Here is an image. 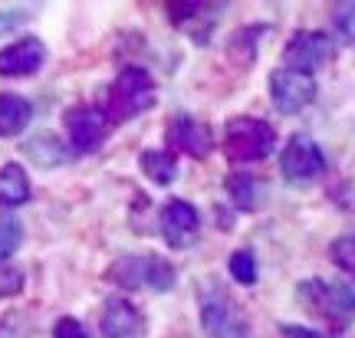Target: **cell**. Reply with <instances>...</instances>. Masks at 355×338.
I'll return each instance as SVG.
<instances>
[{
  "instance_id": "7c38bea8",
  "label": "cell",
  "mask_w": 355,
  "mask_h": 338,
  "mask_svg": "<svg viewBox=\"0 0 355 338\" xmlns=\"http://www.w3.org/2000/svg\"><path fill=\"white\" fill-rule=\"evenodd\" d=\"M46 60V46L37 37H20L0 50V75H33Z\"/></svg>"
},
{
  "instance_id": "7402d4cb",
  "label": "cell",
  "mask_w": 355,
  "mask_h": 338,
  "mask_svg": "<svg viewBox=\"0 0 355 338\" xmlns=\"http://www.w3.org/2000/svg\"><path fill=\"white\" fill-rule=\"evenodd\" d=\"M332 17H336V30H339L343 43L355 50V3H339Z\"/></svg>"
},
{
  "instance_id": "484cf974",
  "label": "cell",
  "mask_w": 355,
  "mask_h": 338,
  "mask_svg": "<svg viewBox=\"0 0 355 338\" xmlns=\"http://www.w3.org/2000/svg\"><path fill=\"white\" fill-rule=\"evenodd\" d=\"M0 338H20V326H17V319H13V315L0 319Z\"/></svg>"
},
{
  "instance_id": "ffe728a7",
  "label": "cell",
  "mask_w": 355,
  "mask_h": 338,
  "mask_svg": "<svg viewBox=\"0 0 355 338\" xmlns=\"http://www.w3.org/2000/svg\"><path fill=\"white\" fill-rule=\"evenodd\" d=\"M230 276L241 286H254L257 283V256L250 250H237L230 256Z\"/></svg>"
},
{
  "instance_id": "5bb4252c",
  "label": "cell",
  "mask_w": 355,
  "mask_h": 338,
  "mask_svg": "<svg viewBox=\"0 0 355 338\" xmlns=\"http://www.w3.org/2000/svg\"><path fill=\"white\" fill-rule=\"evenodd\" d=\"M33 118V105L30 99L17 96V92H0V138L20 135Z\"/></svg>"
},
{
  "instance_id": "e0dca14e",
  "label": "cell",
  "mask_w": 355,
  "mask_h": 338,
  "mask_svg": "<svg viewBox=\"0 0 355 338\" xmlns=\"http://www.w3.org/2000/svg\"><path fill=\"white\" fill-rule=\"evenodd\" d=\"M141 171L152 177L155 184H171L175 181V171H178V158L171 151H162V148H148L141 151Z\"/></svg>"
},
{
  "instance_id": "ba28073f",
  "label": "cell",
  "mask_w": 355,
  "mask_h": 338,
  "mask_svg": "<svg viewBox=\"0 0 355 338\" xmlns=\"http://www.w3.org/2000/svg\"><path fill=\"white\" fill-rule=\"evenodd\" d=\"M332 39L326 33H319V30H303V33H296V37L286 43V50H283V63L286 69H296V73H306L313 75L319 66H326L332 60Z\"/></svg>"
},
{
  "instance_id": "d4e9b609",
  "label": "cell",
  "mask_w": 355,
  "mask_h": 338,
  "mask_svg": "<svg viewBox=\"0 0 355 338\" xmlns=\"http://www.w3.org/2000/svg\"><path fill=\"white\" fill-rule=\"evenodd\" d=\"M20 286H24V276L17 273V269H13V273H3V276H0V292H17Z\"/></svg>"
},
{
  "instance_id": "d6986e66",
  "label": "cell",
  "mask_w": 355,
  "mask_h": 338,
  "mask_svg": "<svg viewBox=\"0 0 355 338\" xmlns=\"http://www.w3.org/2000/svg\"><path fill=\"white\" fill-rule=\"evenodd\" d=\"M20 243H24V224L13 213L0 211V263H7Z\"/></svg>"
},
{
  "instance_id": "277c9868",
  "label": "cell",
  "mask_w": 355,
  "mask_h": 338,
  "mask_svg": "<svg viewBox=\"0 0 355 338\" xmlns=\"http://www.w3.org/2000/svg\"><path fill=\"white\" fill-rule=\"evenodd\" d=\"M300 299L329 326H349L355 319V289L329 279H306L300 286Z\"/></svg>"
},
{
  "instance_id": "7a4b0ae2",
  "label": "cell",
  "mask_w": 355,
  "mask_h": 338,
  "mask_svg": "<svg viewBox=\"0 0 355 338\" xmlns=\"http://www.w3.org/2000/svg\"><path fill=\"white\" fill-rule=\"evenodd\" d=\"M201 326L211 338H254V328L241 305L214 283H207L201 292Z\"/></svg>"
},
{
  "instance_id": "44dd1931",
  "label": "cell",
  "mask_w": 355,
  "mask_h": 338,
  "mask_svg": "<svg viewBox=\"0 0 355 338\" xmlns=\"http://www.w3.org/2000/svg\"><path fill=\"white\" fill-rule=\"evenodd\" d=\"M329 256H332V263L339 266V269H345V273L355 276V237H339V240H332Z\"/></svg>"
},
{
  "instance_id": "9c48e42d",
  "label": "cell",
  "mask_w": 355,
  "mask_h": 338,
  "mask_svg": "<svg viewBox=\"0 0 355 338\" xmlns=\"http://www.w3.org/2000/svg\"><path fill=\"white\" fill-rule=\"evenodd\" d=\"M158 226H162V237L171 250H184L201 233V213L188 201H168L158 213Z\"/></svg>"
},
{
  "instance_id": "5b68a950",
  "label": "cell",
  "mask_w": 355,
  "mask_h": 338,
  "mask_svg": "<svg viewBox=\"0 0 355 338\" xmlns=\"http://www.w3.org/2000/svg\"><path fill=\"white\" fill-rule=\"evenodd\" d=\"M277 145V132L266 125L263 118H230L227 135H224V151L230 161H263L266 154Z\"/></svg>"
},
{
  "instance_id": "6da1fadb",
  "label": "cell",
  "mask_w": 355,
  "mask_h": 338,
  "mask_svg": "<svg viewBox=\"0 0 355 338\" xmlns=\"http://www.w3.org/2000/svg\"><path fill=\"white\" fill-rule=\"evenodd\" d=\"M155 102V79L152 73H145L141 66H125L119 79L109 89V102H105V115L112 122L122 118H135L139 112H145Z\"/></svg>"
},
{
  "instance_id": "2e32d148",
  "label": "cell",
  "mask_w": 355,
  "mask_h": 338,
  "mask_svg": "<svg viewBox=\"0 0 355 338\" xmlns=\"http://www.w3.org/2000/svg\"><path fill=\"white\" fill-rule=\"evenodd\" d=\"M30 177L20 164H3L0 168V204L3 207H20V204L30 201Z\"/></svg>"
},
{
  "instance_id": "30bf717a",
  "label": "cell",
  "mask_w": 355,
  "mask_h": 338,
  "mask_svg": "<svg viewBox=\"0 0 355 338\" xmlns=\"http://www.w3.org/2000/svg\"><path fill=\"white\" fill-rule=\"evenodd\" d=\"M112 128V118L102 112V109H92V105H79L73 112H66V132H69V145L76 151H92L99 148L105 135Z\"/></svg>"
},
{
  "instance_id": "ac0fdd59",
  "label": "cell",
  "mask_w": 355,
  "mask_h": 338,
  "mask_svg": "<svg viewBox=\"0 0 355 338\" xmlns=\"http://www.w3.org/2000/svg\"><path fill=\"white\" fill-rule=\"evenodd\" d=\"M227 194L241 211H257V207H260V197H263V188H260V181H257L254 175H230Z\"/></svg>"
},
{
  "instance_id": "8fae6325",
  "label": "cell",
  "mask_w": 355,
  "mask_h": 338,
  "mask_svg": "<svg viewBox=\"0 0 355 338\" xmlns=\"http://www.w3.org/2000/svg\"><path fill=\"white\" fill-rule=\"evenodd\" d=\"M168 145L178 151H188L191 158H207L214 148V138L207 132V125H201L191 115H175L168 122Z\"/></svg>"
},
{
  "instance_id": "52a82bcc",
  "label": "cell",
  "mask_w": 355,
  "mask_h": 338,
  "mask_svg": "<svg viewBox=\"0 0 355 338\" xmlns=\"http://www.w3.org/2000/svg\"><path fill=\"white\" fill-rule=\"evenodd\" d=\"M279 171L293 184H306V181H316L326 171V158H322V151H319L313 138L293 135L286 141L283 154H279Z\"/></svg>"
},
{
  "instance_id": "3957f363",
  "label": "cell",
  "mask_w": 355,
  "mask_h": 338,
  "mask_svg": "<svg viewBox=\"0 0 355 338\" xmlns=\"http://www.w3.org/2000/svg\"><path fill=\"white\" fill-rule=\"evenodd\" d=\"M119 286H145L152 289V292H168V289L175 286V266L162 260V256H155V253H128V256H119L115 266L109 269Z\"/></svg>"
},
{
  "instance_id": "8992f818",
  "label": "cell",
  "mask_w": 355,
  "mask_h": 338,
  "mask_svg": "<svg viewBox=\"0 0 355 338\" xmlns=\"http://www.w3.org/2000/svg\"><path fill=\"white\" fill-rule=\"evenodd\" d=\"M270 99L279 115H296L303 112L309 102L316 99V79L296 69H277L270 75Z\"/></svg>"
},
{
  "instance_id": "4fadbf2b",
  "label": "cell",
  "mask_w": 355,
  "mask_h": 338,
  "mask_svg": "<svg viewBox=\"0 0 355 338\" xmlns=\"http://www.w3.org/2000/svg\"><path fill=\"white\" fill-rule=\"evenodd\" d=\"M102 332H105V338H141V332H145V319H141V312L128 299L115 296V299L105 302Z\"/></svg>"
},
{
  "instance_id": "cb8c5ba5",
  "label": "cell",
  "mask_w": 355,
  "mask_h": 338,
  "mask_svg": "<svg viewBox=\"0 0 355 338\" xmlns=\"http://www.w3.org/2000/svg\"><path fill=\"white\" fill-rule=\"evenodd\" d=\"M26 17L24 13H17V10H3L0 13V37H7V33H13V30H17V26L24 24Z\"/></svg>"
},
{
  "instance_id": "9a60e30c",
  "label": "cell",
  "mask_w": 355,
  "mask_h": 338,
  "mask_svg": "<svg viewBox=\"0 0 355 338\" xmlns=\"http://www.w3.org/2000/svg\"><path fill=\"white\" fill-rule=\"evenodd\" d=\"M26 158L33 164H40V168H60V164L69 158V148H66L63 141H60V135H53V132H40V135L26 138Z\"/></svg>"
},
{
  "instance_id": "603a6c76",
  "label": "cell",
  "mask_w": 355,
  "mask_h": 338,
  "mask_svg": "<svg viewBox=\"0 0 355 338\" xmlns=\"http://www.w3.org/2000/svg\"><path fill=\"white\" fill-rule=\"evenodd\" d=\"M53 338H89V335H86V328H83V322H76V319H60L56 328H53Z\"/></svg>"
}]
</instances>
